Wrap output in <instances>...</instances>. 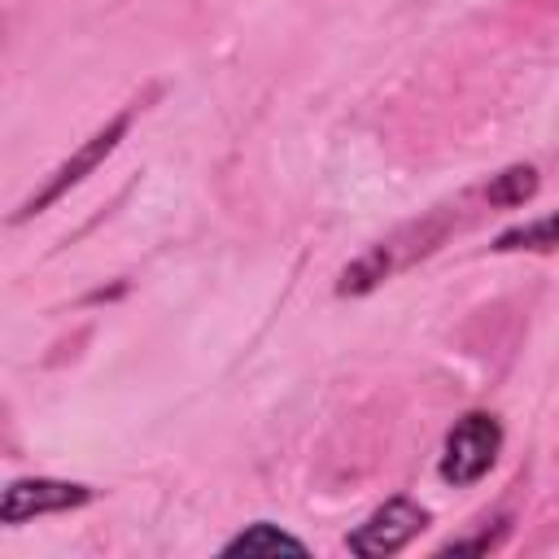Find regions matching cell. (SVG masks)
Returning <instances> with one entry per match:
<instances>
[{
  "label": "cell",
  "instance_id": "1",
  "mask_svg": "<svg viewBox=\"0 0 559 559\" xmlns=\"http://www.w3.org/2000/svg\"><path fill=\"white\" fill-rule=\"evenodd\" d=\"M498 445H502V428H498L493 415H480V411L463 415V419L450 428V437H445L441 476H445L450 485H472V480H480V476L493 467Z\"/></svg>",
  "mask_w": 559,
  "mask_h": 559
},
{
  "label": "cell",
  "instance_id": "2",
  "mask_svg": "<svg viewBox=\"0 0 559 559\" xmlns=\"http://www.w3.org/2000/svg\"><path fill=\"white\" fill-rule=\"evenodd\" d=\"M428 524V511L411 498H389L380 511H371L354 533H349V550L362 555V559H380V555H393L402 550L419 528Z\"/></svg>",
  "mask_w": 559,
  "mask_h": 559
},
{
  "label": "cell",
  "instance_id": "3",
  "mask_svg": "<svg viewBox=\"0 0 559 559\" xmlns=\"http://www.w3.org/2000/svg\"><path fill=\"white\" fill-rule=\"evenodd\" d=\"M92 498L87 485H70V480H13L4 489V502H0V520L4 524H22L31 515H48V511H70V507H83Z\"/></svg>",
  "mask_w": 559,
  "mask_h": 559
},
{
  "label": "cell",
  "instance_id": "4",
  "mask_svg": "<svg viewBox=\"0 0 559 559\" xmlns=\"http://www.w3.org/2000/svg\"><path fill=\"white\" fill-rule=\"evenodd\" d=\"M122 131H127V118H114L109 127H100V131H96V135H92V140H87V144H83V148H79L70 162H61V166L52 170V179L44 183V192H35V197L22 205V214H17V218H26V214L44 210V205H48V201H57V197H61L70 183H79V179H83V175H87V170H92V166H96V162H100V157H105V153L118 144V135H122Z\"/></svg>",
  "mask_w": 559,
  "mask_h": 559
},
{
  "label": "cell",
  "instance_id": "5",
  "mask_svg": "<svg viewBox=\"0 0 559 559\" xmlns=\"http://www.w3.org/2000/svg\"><path fill=\"white\" fill-rule=\"evenodd\" d=\"M280 550H288V555H306V546H301L297 537L280 533L275 524H253V528H245L236 542H227L223 555H280Z\"/></svg>",
  "mask_w": 559,
  "mask_h": 559
},
{
  "label": "cell",
  "instance_id": "6",
  "mask_svg": "<svg viewBox=\"0 0 559 559\" xmlns=\"http://www.w3.org/2000/svg\"><path fill=\"white\" fill-rule=\"evenodd\" d=\"M493 249H502V253H511V249H559V210L537 218V223H520V227L502 231L493 240Z\"/></svg>",
  "mask_w": 559,
  "mask_h": 559
},
{
  "label": "cell",
  "instance_id": "7",
  "mask_svg": "<svg viewBox=\"0 0 559 559\" xmlns=\"http://www.w3.org/2000/svg\"><path fill=\"white\" fill-rule=\"evenodd\" d=\"M485 192H489L493 205H520V201H528V197L537 192V170H533V166H511V170H502Z\"/></svg>",
  "mask_w": 559,
  "mask_h": 559
}]
</instances>
